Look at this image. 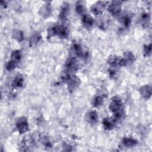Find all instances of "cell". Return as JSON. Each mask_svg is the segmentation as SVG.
Instances as JSON below:
<instances>
[{
    "label": "cell",
    "mask_w": 152,
    "mask_h": 152,
    "mask_svg": "<svg viewBox=\"0 0 152 152\" xmlns=\"http://www.w3.org/2000/svg\"><path fill=\"white\" fill-rule=\"evenodd\" d=\"M121 23L125 27L128 28L131 24V18L129 17V15H125L121 18Z\"/></svg>",
    "instance_id": "cell-18"
},
{
    "label": "cell",
    "mask_w": 152,
    "mask_h": 152,
    "mask_svg": "<svg viewBox=\"0 0 152 152\" xmlns=\"http://www.w3.org/2000/svg\"><path fill=\"white\" fill-rule=\"evenodd\" d=\"M65 66L67 71V73L68 74L76 72L78 70V68L77 61L73 57L70 58L66 61Z\"/></svg>",
    "instance_id": "cell-1"
},
{
    "label": "cell",
    "mask_w": 152,
    "mask_h": 152,
    "mask_svg": "<svg viewBox=\"0 0 152 152\" xmlns=\"http://www.w3.org/2000/svg\"><path fill=\"white\" fill-rule=\"evenodd\" d=\"M122 8V2L120 1H113L109 6V11L115 16L120 14Z\"/></svg>",
    "instance_id": "cell-3"
},
{
    "label": "cell",
    "mask_w": 152,
    "mask_h": 152,
    "mask_svg": "<svg viewBox=\"0 0 152 152\" xmlns=\"http://www.w3.org/2000/svg\"><path fill=\"white\" fill-rule=\"evenodd\" d=\"M23 83H24L23 77L20 75H18L14 79L12 85L14 87L18 88V87H21L23 86Z\"/></svg>",
    "instance_id": "cell-14"
},
{
    "label": "cell",
    "mask_w": 152,
    "mask_h": 152,
    "mask_svg": "<svg viewBox=\"0 0 152 152\" xmlns=\"http://www.w3.org/2000/svg\"><path fill=\"white\" fill-rule=\"evenodd\" d=\"M86 119L90 124H96L98 121V115L96 111L92 110L87 113Z\"/></svg>",
    "instance_id": "cell-11"
},
{
    "label": "cell",
    "mask_w": 152,
    "mask_h": 152,
    "mask_svg": "<svg viewBox=\"0 0 152 152\" xmlns=\"http://www.w3.org/2000/svg\"><path fill=\"white\" fill-rule=\"evenodd\" d=\"M109 74L110 77L114 78L116 75V71L115 69H114L113 68H110L109 70Z\"/></svg>",
    "instance_id": "cell-29"
},
{
    "label": "cell",
    "mask_w": 152,
    "mask_h": 152,
    "mask_svg": "<svg viewBox=\"0 0 152 152\" xmlns=\"http://www.w3.org/2000/svg\"><path fill=\"white\" fill-rule=\"evenodd\" d=\"M42 143L46 146V147H51V144L49 141V140L47 137H44L42 139Z\"/></svg>",
    "instance_id": "cell-28"
},
{
    "label": "cell",
    "mask_w": 152,
    "mask_h": 152,
    "mask_svg": "<svg viewBox=\"0 0 152 152\" xmlns=\"http://www.w3.org/2000/svg\"><path fill=\"white\" fill-rule=\"evenodd\" d=\"M109 108L113 113L122 109V103L121 99L118 96L113 97L109 104Z\"/></svg>",
    "instance_id": "cell-4"
},
{
    "label": "cell",
    "mask_w": 152,
    "mask_h": 152,
    "mask_svg": "<svg viewBox=\"0 0 152 152\" xmlns=\"http://www.w3.org/2000/svg\"><path fill=\"white\" fill-rule=\"evenodd\" d=\"M68 84V87L70 91H74L80 85V80L75 75H70L69 78L66 82Z\"/></svg>",
    "instance_id": "cell-6"
},
{
    "label": "cell",
    "mask_w": 152,
    "mask_h": 152,
    "mask_svg": "<svg viewBox=\"0 0 152 152\" xmlns=\"http://www.w3.org/2000/svg\"><path fill=\"white\" fill-rule=\"evenodd\" d=\"M68 12H69V7H68V5L66 4L65 5H63L62 7L61 8V10L60 11L59 15V18L61 21L66 20L67 18Z\"/></svg>",
    "instance_id": "cell-13"
},
{
    "label": "cell",
    "mask_w": 152,
    "mask_h": 152,
    "mask_svg": "<svg viewBox=\"0 0 152 152\" xmlns=\"http://www.w3.org/2000/svg\"><path fill=\"white\" fill-rule=\"evenodd\" d=\"M107 2H103V1H100V2H97L96 4H94L91 7V11L94 15H100L101 14L103 11L104 8L106 7Z\"/></svg>",
    "instance_id": "cell-7"
},
{
    "label": "cell",
    "mask_w": 152,
    "mask_h": 152,
    "mask_svg": "<svg viewBox=\"0 0 152 152\" xmlns=\"http://www.w3.org/2000/svg\"><path fill=\"white\" fill-rule=\"evenodd\" d=\"M57 35L62 39H65L68 37V31L66 27L64 26H56Z\"/></svg>",
    "instance_id": "cell-10"
},
{
    "label": "cell",
    "mask_w": 152,
    "mask_h": 152,
    "mask_svg": "<svg viewBox=\"0 0 152 152\" xmlns=\"http://www.w3.org/2000/svg\"><path fill=\"white\" fill-rule=\"evenodd\" d=\"M82 23L86 28H90L94 24V20L90 15L85 14L82 17Z\"/></svg>",
    "instance_id": "cell-8"
},
{
    "label": "cell",
    "mask_w": 152,
    "mask_h": 152,
    "mask_svg": "<svg viewBox=\"0 0 152 152\" xmlns=\"http://www.w3.org/2000/svg\"><path fill=\"white\" fill-rule=\"evenodd\" d=\"M141 95L145 99H148L151 94V89L150 86L145 85L141 87L140 89Z\"/></svg>",
    "instance_id": "cell-9"
},
{
    "label": "cell",
    "mask_w": 152,
    "mask_h": 152,
    "mask_svg": "<svg viewBox=\"0 0 152 152\" xmlns=\"http://www.w3.org/2000/svg\"><path fill=\"white\" fill-rule=\"evenodd\" d=\"M55 35H57L56 26L50 27L48 30V37L50 38Z\"/></svg>",
    "instance_id": "cell-23"
},
{
    "label": "cell",
    "mask_w": 152,
    "mask_h": 152,
    "mask_svg": "<svg viewBox=\"0 0 152 152\" xmlns=\"http://www.w3.org/2000/svg\"><path fill=\"white\" fill-rule=\"evenodd\" d=\"M115 122L113 121V119L109 118H104V119L103 120V125L104 129L109 130L114 127Z\"/></svg>",
    "instance_id": "cell-15"
},
{
    "label": "cell",
    "mask_w": 152,
    "mask_h": 152,
    "mask_svg": "<svg viewBox=\"0 0 152 152\" xmlns=\"http://www.w3.org/2000/svg\"><path fill=\"white\" fill-rule=\"evenodd\" d=\"M16 128L20 134H24L28 130V124L27 119L21 117L17 119L16 122Z\"/></svg>",
    "instance_id": "cell-2"
},
{
    "label": "cell",
    "mask_w": 152,
    "mask_h": 152,
    "mask_svg": "<svg viewBox=\"0 0 152 152\" xmlns=\"http://www.w3.org/2000/svg\"><path fill=\"white\" fill-rule=\"evenodd\" d=\"M11 57L12 58V60H14L16 62L18 61L21 57V54L20 51L18 50H15L12 51L11 55Z\"/></svg>",
    "instance_id": "cell-21"
},
{
    "label": "cell",
    "mask_w": 152,
    "mask_h": 152,
    "mask_svg": "<svg viewBox=\"0 0 152 152\" xmlns=\"http://www.w3.org/2000/svg\"><path fill=\"white\" fill-rule=\"evenodd\" d=\"M103 102V98L100 96H97L93 99L92 101V105L94 107H98L102 104Z\"/></svg>",
    "instance_id": "cell-17"
},
{
    "label": "cell",
    "mask_w": 152,
    "mask_h": 152,
    "mask_svg": "<svg viewBox=\"0 0 152 152\" xmlns=\"http://www.w3.org/2000/svg\"><path fill=\"white\" fill-rule=\"evenodd\" d=\"M151 52V44L146 45L144 46V53L145 56H149Z\"/></svg>",
    "instance_id": "cell-27"
},
{
    "label": "cell",
    "mask_w": 152,
    "mask_h": 152,
    "mask_svg": "<svg viewBox=\"0 0 152 152\" xmlns=\"http://www.w3.org/2000/svg\"><path fill=\"white\" fill-rule=\"evenodd\" d=\"M41 39V36L39 33H35L32 35V36L30 37V43L31 45H36L38 42H39L40 40Z\"/></svg>",
    "instance_id": "cell-20"
},
{
    "label": "cell",
    "mask_w": 152,
    "mask_h": 152,
    "mask_svg": "<svg viewBox=\"0 0 152 152\" xmlns=\"http://www.w3.org/2000/svg\"><path fill=\"white\" fill-rule=\"evenodd\" d=\"M16 63H17V62L14 60H11L10 61H8V62L7 63V64L6 65V69L9 71H11L14 69L16 67Z\"/></svg>",
    "instance_id": "cell-22"
},
{
    "label": "cell",
    "mask_w": 152,
    "mask_h": 152,
    "mask_svg": "<svg viewBox=\"0 0 152 152\" xmlns=\"http://www.w3.org/2000/svg\"><path fill=\"white\" fill-rule=\"evenodd\" d=\"M41 11H42L41 14L42 15H43L44 17L48 16L50 14V8L49 5H47L45 6L42 8V10H41Z\"/></svg>",
    "instance_id": "cell-25"
},
{
    "label": "cell",
    "mask_w": 152,
    "mask_h": 152,
    "mask_svg": "<svg viewBox=\"0 0 152 152\" xmlns=\"http://www.w3.org/2000/svg\"><path fill=\"white\" fill-rule=\"evenodd\" d=\"M85 7L82 4H78L75 7V11L79 14H85Z\"/></svg>",
    "instance_id": "cell-24"
},
{
    "label": "cell",
    "mask_w": 152,
    "mask_h": 152,
    "mask_svg": "<svg viewBox=\"0 0 152 152\" xmlns=\"http://www.w3.org/2000/svg\"><path fill=\"white\" fill-rule=\"evenodd\" d=\"M123 58H124L126 65L133 63L134 61H135L134 55L131 52H125L124 53V56L123 57Z\"/></svg>",
    "instance_id": "cell-16"
},
{
    "label": "cell",
    "mask_w": 152,
    "mask_h": 152,
    "mask_svg": "<svg viewBox=\"0 0 152 152\" xmlns=\"http://www.w3.org/2000/svg\"><path fill=\"white\" fill-rule=\"evenodd\" d=\"M137 141L134 138L130 137H125L122 140V144L126 147H132L137 145Z\"/></svg>",
    "instance_id": "cell-12"
},
{
    "label": "cell",
    "mask_w": 152,
    "mask_h": 152,
    "mask_svg": "<svg viewBox=\"0 0 152 152\" xmlns=\"http://www.w3.org/2000/svg\"><path fill=\"white\" fill-rule=\"evenodd\" d=\"M107 63L112 67H116L120 66H125L124 61L122 58H119V56L112 55L109 56L107 59Z\"/></svg>",
    "instance_id": "cell-5"
},
{
    "label": "cell",
    "mask_w": 152,
    "mask_h": 152,
    "mask_svg": "<svg viewBox=\"0 0 152 152\" xmlns=\"http://www.w3.org/2000/svg\"><path fill=\"white\" fill-rule=\"evenodd\" d=\"M149 18H150V15L147 13H143L141 15V22H142V24L143 26H144L145 24H146V25L147 24Z\"/></svg>",
    "instance_id": "cell-26"
},
{
    "label": "cell",
    "mask_w": 152,
    "mask_h": 152,
    "mask_svg": "<svg viewBox=\"0 0 152 152\" xmlns=\"http://www.w3.org/2000/svg\"><path fill=\"white\" fill-rule=\"evenodd\" d=\"M12 37L18 42H21L24 39V35L20 30H16L12 33Z\"/></svg>",
    "instance_id": "cell-19"
}]
</instances>
